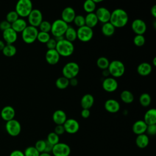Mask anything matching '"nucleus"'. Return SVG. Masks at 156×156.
Listing matches in <instances>:
<instances>
[{"mask_svg": "<svg viewBox=\"0 0 156 156\" xmlns=\"http://www.w3.org/2000/svg\"><path fill=\"white\" fill-rule=\"evenodd\" d=\"M143 121L147 125L156 124V110L154 108L149 109L144 114Z\"/></svg>", "mask_w": 156, "mask_h": 156, "instance_id": "b1692460", "label": "nucleus"}, {"mask_svg": "<svg viewBox=\"0 0 156 156\" xmlns=\"http://www.w3.org/2000/svg\"><path fill=\"white\" fill-rule=\"evenodd\" d=\"M51 152L54 156H69L71 153V148L68 144L59 142L54 145Z\"/></svg>", "mask_w": 156, "mask_h": 156, "instance_id": "9b49d317", "label": "nucleus"}, {"mask_svg": "<svg viewBox=\"0 0 156 156\" xmlns=\"http://www.w3.org/2000/svg\"><path fill=\"white\" fill-rule=\"evenodd\" d=\"M96 8V4L92 0H85L83 4V9L87 13L94 12Z\"/></svg>", "mask_w": 156, "mask_h": 156, "instance_id": "72a5a7b5", "label": "nucleus"}, {"mask_svg": "<svg viewBox=\"0 0 156 156\" xmlns=\"http://www.w3.org/2000/svg\"><path fill=\"white\" fill-rule=\"evenodd\" d=\"M94 99L92 94L87 93L84 94L80 100V105L82 108L90 109L94 104Z\"/></svg>", "mask_w": 156, "mask_h": 156, "instance_id": "a878e982", "label": "nucleus"}, {"mask_svg": "<svg viewBox=\"0 0 156 156\" xmlns=\"http://www.w3.org/2000/svg\"><path fill=\"white\" fill-rule=\"evenodd\" d=\"M147 125L143 120H138L135 121L132 126V131L136 135L145 133Z\"/></svg>", "mask_w": 156, "mask_h": 156, "instance_id": "5701e85b", "label": "nucleus"}, {"mask_svg": "<svg viewBox=\"0 0 156 156\" xmlns=\"http://www.w3.org/2000/svg\"><path fill=\"white\" fill-rule=\"evenodd\" d=\"M80 115L83 118H88L90 115V109H87V108H82L81 112H80Z\"/></svg>", "mask_w": 156, "mask_h": 156, "instance_id": "8fccbe9b", "label": "nucleus"}, {"mask_svg": "<svg viewBox=\"0 0 156 156\" xmlns=\"http://www.w3.org/2000/svg\"><path fill=\"white\" fill-rule=\"evenodd\" d=\"M39 156H52V155L50 154V153H48V152H43L40 153V155H39Z\"/></svg>", "mask_w": 156, "mask_h": 156, "instance_id": "13d9d810", "label": "nucleus"}, {"mask_svg": "<svg viewBox=\"0 0 156 156\" xmlns=\"http://www.w3.org/2000/svg\"><path fill=\"white\" fill-rule=\"evenodd\" d=\"M139 102L143 107H148L151 102V97L147 93H142L139 98Z\"/></svg>", "mask_w": 156, "mask_h": 156, "instance_id": "c9c22d12", "label": "nucleus"}, {"mask_svg": "<svg viewBox=\"0 0 156 156\" xmlns=\"http://www.w3.org/2000/svg\"><path fill=\"white\" fill-rule=\"evenodd\" d=\"M149 143V138L148 136L145 134H140L138 135L135 139V143L136 146L141 149H144L146 147Z\"/></svg>", "mask_w": 156, "mask_h": 156, "instance_id": "cd10ccee", "label": "nucleus"}, {"mask_svg": "<svg viewBox=\"0 0 156 156\" xmlns=\"http://www.w3.org/2000/svg\"><path fill=\"white\" fill-rule=\"evenodd\" d=\"M151 13L152 15V16L155 18H156V5H154L151 9Z\"/></svg>", "mask_w": 156, "mask_h": 156, "instance_id": "5fc2aeb1", "label": "nucleus"}, {"mask_svg": "<svg viewBox=\"0 0 156 156\" xmlns=\"http://www.w3.org/2000/svg\"><path fill=\"white\" fill-rule=\"evenodd\" d=\"M120 99L125 104H131L134 100V96L131 91L125 90L121 93Z\"/></svg>", "mask_w": 156, "mask_h": 156, "instance_id": "2f4dec72", "label": "nucleus"}, {"mask_svg": "<svg viewBox=\"0 0 156 156\" xmlns=\"http://www.w3.org/2000/svg\"><path fill=\"white\" fill-rule=\"evenodd\" d=\"M76 15V14L74 9L73 7L68 6L64 8L62 10L61 13V19L68 24L73 21Z\"/></svg>", "mask_w": 156, "mask_h": 156, "instance_id": "dca6fc26", "label": "nucleus"}, {"mask_svg": "<svg viewBox=\"0 0 156 156\" xmlns=\"http://www.w3.org/2000/svg\"><path fill=\"white\" fill-rule=\"evenodd\" d=\"M146 132L149 135H155L156 134V124L147 125Z\"/></svg>", "mask_w": 156, "mask_h": 156, "instance_id": "49530a36", "label": "nucleus"}, {"mask_svg": "<svg viewBox=\"0 0 156 156\" xmlns=\"http://www.w3.org/2000/svg\"><path fill=\"white\" fill-rule=\"evenodd\" d=\"M60 56L55 50L54 49H48L45 54V60L46 62L51 65H56L60 60Z\"/></svg>", "mask_w": 156, "mask_h": 156, "instance_id": "a211bd4d", "label": "nucleus"}, {"mask_svg": "<svg viewBox=\"0 0 156 156\" xmlns=\"http://www.w3.org/2000/svg\"><path fill=\"white\" fill-rule=\"evenodd\" d=\"M40 154L36 148L32 146L26 147L24 152V156H39Z\"/></svg>", "mask_w": 156, "mask_h": 156, "instance_id": "58836bf2", "label": "nucleus"}, {"mask_svg": "<svg viewBox=\"0 0 156 156\" xmlns=\"http://www.w3.org/2000/svg\"><path fill=\"white\" fill-rule=\"evenodd\" d=\"M66 119V114L62 110H57L52 114V120L56 125H63Z\"/></svg>", "mask_w": 156, "mask_h": 156, "instance_id": "412c9836", "label": "nucleus"}, {"mask_svg": "<svg viewBox=\"0 0 156 156\" xmlns=\"http://www.w3.org/2000/svg\"><path fill=\"white\" fill-rule=\"evenodd\" d=\"M152 70L151 65L147 62H143L139 64L136 68L138 74L141 76H147L149 75Z\"/></svg>", "mask_w": 156, "mask_h": 156, "instance_id": "4be33fe9", "label": "nucleus"}, {"mask_svg": "<svg viewBox=\"0 0 156 156\" xmlns=\"http://www.w3.org/2000/svg\"><path fill=\"white\" fill-rule=\"evenodd\" d=\"M131 28L136 35H143L146 31L147 26L143 20L137 18L132 21Z\"/></svg>", "mask_w": 156, "mask_h": 156, "instance_id": "ddd939ff", "label": "nucleus"}, {"mask_svg": "<svg viewBox=\"0 0 156 156\" xmlns=\"http://www.w3.org/2000/svg\"><path fill=\"white\" fill-rule=\"evenodd\" d=\"M27 20L30 26L38 27L43 20V14L39 9H33L27 16Z\"/></svg>", "mask_w": 156, "mask_h": 156, "instance_id": "9d476101", "label": "nucleus"}, {"mask_svg": "<svg viewBox=\"0 0 156 156\" xmlns=\"http://www.w3.org/2000/svg\"><path fill=\"white\" fill-rule=\"evenodd\" d=\"M115 29L116 28L110 22H107L102 24L101 27V32L104 36L111 37L115 34Z\"/></svg>", "mask_w": 156, "mask_h": 156, "instance_id": "c85d7f7f", "label": "nucleus"}, {"mask_svg": "<svg viewBox=\"0 0 156 156\" xmlns=\"http://www.w3.org/2000/svg\"><path fill=\"white\" fill-rule=\"evenodd\" d=\"M128 21V14L124 9L118 8L111 12L109 22L115 28H122L124 27Z\"/></svg>", "mask_w": 156, "mask_h": 156, "instance_id": "f257e3e1", "label": "nucleus"}, {"mask_svg": "<svg viewBox=\"0 0 156 156\" xmlns=\"http://www.w3.org/2000/svg\"><path fill=\"white\" fill-rule=\"evenodd\" d=\"M73 22L78 27L85 26V16H83V15H76V16L74 17V20H73Z\"/></svg>", "mask_w": 156, "mask_h": 156, "instance_id": "37998d69", "label": "nucleus"}, {"mask_svg": "<svg viewBox=\"0 0 156 156\" xmlns=\"http://www.w3.org/2000/svg\"><path fill=\"white\" fill-rule=\"evenodd\" d=\"M10 27H11V24L9 23L7 20H5L0 22V29L2 31H4Z\"/></svg>", "mask_w": 156, "mask_h": 156, "instance_id": "de8ad7c7", "label": "nucleus"}, {"mask_svg": "<svg viewBox=\"0 0 156 156\" xmlns=\"http://www.w3.org/2000/svg\"><path fill=\"white\" fill-rule=\"evenodd\" d=\"M102 88L107 92L112 93L116 91L118 87V83L113 77H105L102 81Z\"/></svg>", "mask_w": 156, "mask_h": 156, "instance_id": "f8f14e48", "label": "nucleus"}, {"mask_svg": "<svg viewBox=\"0 0 156 156\" xmlns=\"http://www.w3.org/2000/svg\"><path fill=\"white\" fill-rule=\"evenodd\" d=\"M69 85V79L64 76L60 77L55 80V86L57 88L63 90L66 88Z\"/></svg>", "mask_w": 156, "mask_h": 156, "instance_id": "473e14b6", "label": "nucleus"}, {"mask_svg": "<svg viewBox=\"0 0 156 156\" xmlns=\"http://www.w3.org/2000/svg\"><path fill=\"white\" fill-rule=\"evenodd\" d=\"M5 45V43L4 42V41L0 40V51H2V50L3 48H4Z\"/></svg>", "mask_w": 156, "mask_h": 156, "instance_id": "4d7b16f0", "label": "nucleus"}, {"mask_svg": "<svg viewBox=\"0 0 156 156\" xmlns=\"http://www.w3.org/2000/svg\"><path fill=\"white\" fill-rule=\"evenodd\" d=\"M64 37V38L73 43L77 39V30L73 27L68 26Z\"/></svg>", "mask_w": 156, "mask_h": 156, "instance_id": "c756f323", "label": "nucleus"}, {"mask_svg": "<svg viewBox=\"0 0 156 156\" xmlns=\"http://www.w3.org/2000/svg\"><path fill=\"white\" fill-rule=\"evenodd\" d=\"M27 22L23 18H19L11 24V27L18 34L21 33L27 27Z\"/></svg>", "mask_w": 156, "mask_h": 156, "instance_id": "393cba45", "label": "nucleus"}, {"mask_svg": "<svg viewBox=\"0 0 156 156\" xmlns=\"http://www.w3.org/2000/svg\"><path fill=\"white\" fill-rule=\"evenodd\" d=\"M37 27L27 26V27L21 32V37L23 41L26 44H32L37 40V35L38 33Z\"/></svg>", "mask_w": 156, "mask_h": 156, "instance_id": "423d86ee", "label": "nucleus"}, {"mask_svg": "<svg viewBox=\"0 0 156 156\" xmlns=\"http://www.w3.org/2000/svg\"><path fill=\"white\" fill-rule=\"evenodd\" d=\"M9 156H24V154L20 150H14L10 153Z\"/></svg>", "mask_w": 156, "mask_h": 156, "instance_id": "603ef678", "label": "nucleus"}, {"mask_svg": "<svg viewBox=\"0 0 156 156\" xmlns=\"http://www.w3.org/2000/svg\"><path fill=\"white\" fill-rule=\"evenodd\" d=\"M2 37L4 41L7 44H13L17 40L18 34L12 27H10L2 31Z\"/></svg>", "mask_w": 156, "mask_h": 156, "instance_id": "f3484780", "label": "nucleus"}, {"mask_svg": "<svg viewBox=\"0 0 156 156\" xmlns=\"http://www.w3.org/2000/svg\"><path fill=\"white\" fill-rule=\"evenodd\" d=\"M98 18L94 12L87 13L85 16V26L93 29L94 27L98 23Z\"/></svg>", "mask_w": 156, "mask_h": 156, "instance_id": "bb28decb", "label": "nucleus"}, {"mask_svg": "<svg viewBox=\"0 0 156 156\" xmlns=\"http://www.w3.org/2000/svg\"><path fill=\"white\" fill-rule=\"evenodd\" d=\"M68 27V24L61 18L55 20L51 24V32L54 38L63 37Z\"/></svg>", "mask_w": 156, "mask_h": 156, "instance_id": "20e7f679", "label": "nucleus"}, {"mask_svg": "<svg viewBox=\"0 0 156 156\" xmlns=\"http://www.w3.org/2000/svg\"><path fill=\"white\" fill-rule=\"evenodd\" d=\"M77 30V38L82 42H88L90 41L93 37V29L87 26H83L82 27H78Z\"/></svg>", "mask_w": 156, "mask_h": 156, "instance_id": "6e6552de", "label": "nucleus"}, {"mask_svg": "<svg viewBox=\"0 0 156 156\" xmlns=\"http://www.w3.org/2000/svg\"><path fill=\"white\" fill-rule=\"evenodd\" d=\"M80 71L79 65L74 62H69L66 63L62 68L63 76L70 79L73 77H76Z\"/></svg>", "mask_w": 156, "mask_h": 156, "instance_id": "0eeeda50", "label": "nucleus"}, {"mask_svg": "<svg viewBox=\"0 0 156 156\" xmlns=\"http://www.w3.org/2000/svg\"><path fill=\"white\" fill-rule=\"evenodd\" d=\"M46 140L54 146L57 144L58 143H59V140H60L59 135H58L54 132H51L49 133V134L48 135L47 139Z\"/></svg>", "mask_w": 156, "mask_h": 156, "instance_id": "e433bc0d", "label": "nucleus"}, {"mask_svg": "<svg viewBox=\"0 0 156 156\" xmlns=\"http://www.w3.org/2000/svg\"><path fill=\"white\" fill-rule=\"evenodd\" d=\"M133 41L135 46L141 47L145 43V38L143 35H136L133 38Z\"/></svg>", "mask_w": 156, "mask_h": 156, "instance_id": "79ce46f5", "label": "nucleus"}, {"mask_svg": "<svg viewBox=\"0 0 156 156\" xmlns=\"http://www.w3.org/2000/svg\"><path fill=\"white\" fill-rule=\"evenodd\" d=\"M57 44V41L54 38H51L46 43L48 49H55Z\"/></svg>", "mask_w": 156, "mask_h": 156, "instance_id": "a18cd8bd", "label": "nucleus"}, {"mask_svg": "<svg viewBox=\"0 0 156 156\" xmlns=\"http://www.w3.org/2000/svg\"><path fill=\"white\" fill-rule=\"evenodd\" d=\"M104 108L108 112L110 113H115L119 110L120 104L116 100L114 99H109L105 102Z\"/></svg>", "mask_w": 156, "mask_h": 156, "instance_id": "aec40b11", "label": "nucleus"}, {"mask_svg": "<svg viewBox=\"0 0 156 156\" xmlns=\"http://www.w3.org/2000/svg\"><path fill=\"white\" fill-rule=\"evenodd\" d=\"M152 65L154 66H156V57H154L152 60Z\"/></svg>", "mask_w": 156, "mask_h": 156, "instance_id": "bf43d9fd", "label": "nucleus"}, {"mask_svg": "<svg viewBox=\"0 0 156 156\" xmlns=\"http://www.w3.org/2000/svg\"><path fill=\"white\" fill-rule=\"evenodd\" d=\"M5 130L8 134L12 136H18L21 131V126L20 122L15 119H13L6 122Z\"/></svg>", "mask_w": 156, "mask_h": 156, "instance_id": "1a4fd4ad", "label": "nucleus"}, {"mask_svg": "<svg viewBox=\"0 0 156 156\" xmlns=\"http://www.w3.org/2000/svg\"><path fill=\"white\" fill-rule=\"evenodd\" d=\"M16 48L13 44H6L2 50V54L7 57H13L16 53Z\"/></svg>", "mask_w": 156, "mask_h": 156, "instance_id": "7c9ffc66", "label": "nucleus"}, {"mask_svg": "<svg viewBox=\"0 0 156 156\" xmlns=\"http://www.w3.org/2000/svg\"><path fill=\"white\" fill-rule=\"evenodd\" d=\"M95 14L99 22H101L102 24L109 22L111 12L107 8L105 7H99L96 9Z\"/></svg>", "mask_w": 156, "mask_h": 156, "instance_id": "2eb2a0df", "label": "nucleus"}, {"mask_svg": "<svg viewBox=\"0 0 156 156\" xmlns=\"http://www.w3.org/2000/svg\"><path fill=\"white\" fill-rule=\"evenodd\" d=\"M33 9L31 0H18L15 5V11L21 18L27 17Z\"/></svg>", "mask_w": 156, "mask_h": 156, "instance_id": "7ed1b4c3", "label": "nucleus"}, {"mask_svg": "<svg viewBox=\"0 0 156 156\" xmlns=\"http://www.w3.org/2000/svg\"><path fill=\"white\" fill-rule=\"evenodd\" d=\"M36 149L40 152H43L44 151L45 149V147H46V140H38L35 144L34 146Z\"/></svg>", "mask_w": 156, "mask_h": 156, "instance_id": "c03bdc74", "label": "nucleus"}, {"mask_svg": "<svg viewBox=\"0 0 156 156\" xmlns=\"http://www.w3.org/2000/svg\"><path fill=\"white\" fill-rule=\"evenodd\" d=\"M110 75L114 78H118L123 76L125 73L124 63L118 60H114L110 62L107 68Z\"/></svg>", "mask_w": 156, "mask_h": 156, "instance_id": "39448f33", "label": "nucleus"}, {"mask_svg": "<svg viewBox=\"0 0 156 156\" xmlns=\"http://www.w3.org/2000/svg\"><path fill=\"white\" fill-rule=\"evenodd\" d=\"M63 126L64 127L65 132L69 134H74L77 133L80 127L79 122L73 118L67 119Z\"/></svg>", "mask_w": 156, "mask_h": 156, "instance_id": "4468645a", "label": "nucleus"}, {"mask_svg": "<svg viewBox=\"0 0 156 156\" xmlns=\"http://www.w3.org/2000/svg\"><path fill=\"white\" fill-rule=\"evenodd\" d=\"M92 1H93L96 4H97V3H99V2H102V1H104V0H92Z\"/></svg>", "mask_w": 156, "mask_h": 156, "instance_id": "052dcab7", "label": "nucleus"}, {"mask_svg": "<svg viewBox=\"0 0 156 156\" xmlns=\"http://www.w3.org/2000/svg\"><path fill=\"white\" fill-rule=\"evenodd\" d=\"M69 85H71L73 87H76L78 84V80L76 77H73L69 79Z\"/></svg>", "mask_w": 156, "mask_h": 156, "instance_id": "864d4df0", "label": "nucleus"}, {"mask_svg": "<svg viewBox=\"0 0 156 156\" xmlns=\"http://www.w3.org/2000/svg\"><path fill=\"white\" fill-rule=\"evenodd\" d=\"M53 145L51 144V143H49L48 141H47L46 140V147H45V149H44V152H48V153H50L52 152V148H53Z\"/></svg>", "mask_w": 156, "mask_h": 156, "instance_id": "3c124183", "label": "nucleus"}, {"mask_svg": "<svg viewBox=\"0 0 156 156\" xmlns=\"http://www.w3.org/2000/svg\"><path fill=\"white\" fill-rule=\"evenodd\" d=\"M55 50L60 57H67L71 56L73 54L74 51V46L73 43L63 38L57 41Z\"/></svg>", "mask_w": 156, "mask_h": 156, "instance_id": "f03ea898", "label": "nucleus"}, {"mask_svg": "<svg viewBox=\"0 0 156 156\" xmlns=\"http://www.w3.org/2000/svg\"><path fill=\"white\" fill-rule=\"evenodd\" d=\"M54 132L58 135H61L65 132L64 127L63 125H56L54 129Z\"/></svg>", "mask_w": 156, "mask_h": 156, "instance_id": "09e8293b", "label": "nucleus"}, {"mask_svg": "<svg viewBox=\"0 0 156 156\" xmlns=\"http://www.w3.org/2000/svg\"><path fill=\"white\" fill-rule=\"evenodd\" d=\"M38 27L40 29V31L49 33L51 31V23H49L48 21L43 20L42 22L39 25Z\"/></svg>", "mask_w": 156, "mask_h": 156, "instance_id": "ea45409f", "label": "nucleus"}, {"mask_svg": "<svg viewBox=\"0 0 156 156\" xmlns=\"http://www.w3.org/2000/svg\"><path fill=\"white\" fill-rule=\"evenodd\" d=\"M51 38V37L49 33L40 31L38 33L37 40L41 43L46 44Z\"/></svg>", "mask_w": 156, "mask_h": 156, "instance_id": "4c0bfd02", "label": "nucleus"}, {"mask_svg": "<svg viewBox=\"0 0 156 156\" xmlns=\"http://www.w3.org/2000/svg\"><path fill=\"white\" fill-rule=\"evenodd\" d=\"M102 75H103L104 77H109V76H110V73H109V72H108V71L107 69L102 70Z\"/></svg>", "mask_w": 156, "mask_h": 156, "instance_id": "6e6d98bb", "label": "nucleus"}, {"mask_svg": "<svg viewBox=\"0 0 156 156\" xmlns=\"http://www.w3.org/2000/svg\"><path fill=\"white\" fill-rule=\"evenodd\" d=\"M1 117L6 122L14 119L15 116V110L14 108L10 105L4 107L0 113Z\"/></svg>", "mask_w": 156, "mask_h": 156, "instance_id": "6ab92c4d", "label": "nucleus"}, {"mask_svg": "<svg viewBox=\"0 0 156 156\" xmlns=\"http://www.w3.org/2000/svg\"><path fill=\"white\" fill-rule=\"evenodd\" d=\"M20 16L17 14L15 10H12L7 13L5 17V20H7L9 23L12 24L15 21H16L18 18H19Z\"/></svg>", "mask_w": 156, "mask_h": 156, "instance_id": "a19ab883", "label": "nucleus"}, {"mask_svg": "<svg viewBox=\"0 0 156 156\" xmlns=\"http://www.w3.org/2000/svg\"><path fill=\"white\" fill-rule=\"evenodd\" d=\"M109 63H110V62L108 59L107 57L104 56L99 57L96 61V65L99 69L102 70L107 69L108 67Z\"/></svg>", "mask_w": 156, "mask_h": 156, "instance_id": "f704fd0d", "label": "nucleus"}]
</instances>
